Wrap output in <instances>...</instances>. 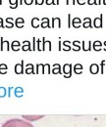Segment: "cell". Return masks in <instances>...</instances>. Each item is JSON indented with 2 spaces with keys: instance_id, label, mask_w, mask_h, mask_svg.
Here are the masks:
<instances>
[{
  "instance_id": "cell-35",
  "label": "cell",
  "mask_w": 106,
  "mask_h": 127,
  "mask_svg": "<svg viewBox=\"0 0 106 127\" xmlns=\"http://www.w3.org/2000/svg\"><path fill=\"white\" fill-rule=\"evenodd\" d=\"M68 20H69V21H68V22H69L68 27H69V28H71V22H72V19H71V15H70V14L68 15Z\"/></svg>"
},
{
  "instance_id": "cell-13",
  "label": "cell",
  "mask_w": 106,
  "mask_h": 127,
  "mask_svg": "<svg viewBox=\"0 0 106 127\" xmlns=\"http://www.w3.org/2000/svg\"><path fill=\"white\" fill-rule=\"evenodd\" d=\"M40 25H41V28H43V29L49 28V27H50V21H49V19H48V18H43V19L41 20Z\"/></svg>"
},
{
  "instance_id": "cell-12",
  "label": "cell",
  "mask_w": 106,
  "mask_h": 127,
  "mask_svg": "<svg viewBox=\"0 0 106 127\" xmlns=\"http://www.w3.org/2000/svg\"><path fill=\"white\" fill-rule=\"evenodd\" d=\"M22 50L23 51H30L31 50V46H30V42L26 40L23 42V45H22Z\"/></svg>"
},
{
  "instance_id": "cell-32",
  "label": "cell",
  "mask_w": 106,
  "mask_h": 127,
  "mask_svg": "<svg viewBox=\"0 0 106 127\" xmlns=\"http://www.w3.org/2000/svg\"><path fill=\"white\" fill-rule=\"evenodd\" d=\"M33 2H34V0H24V3L26 5H31Z\"/></svg>"
},
{
  "instance_id": "cell-39",
  "label": "cell",
  "mask_w": 106,
  "mask_h": 127,
  "mask_svg": "<svg viewBox=\"0 0 106 127\" xmlns=\"http://www.w3.org/2000/svg\"><path fill=\"white\" fill-rule=\"evenodd\" d=\"M24 3V0H19V4H23Z\"/></svg>"
},
{
  "instance_id": "cell-10",
  "label": "cell",
  "mask_w": 106,
  "mask_h": 127,
  "mask_svg": "<svg viewBox=\"0 0 106 127\" xmlns=\"http://www.w3.org/2000/svg\"><path fill=\"white\" fill-rule=\"evenodd\" d=\"M23 117V119H25V120H27V121H31V120H37V119H39V118H42L43 117V115H38V116H29V115H23L22 116Z\"/></svg>"
},
{
  "instance_id": "cell-38",
  "label": "cell",
  "mask_w": 106,
  "mask_h": 127,
  "mask_svg": "<svg viewBox=\"0 0 106 127\" xmlns=\"http://www.w3.org/2000/svg\"><path fill=\"white\" fill-rule=\"evenodd\" d=\"M59 4V0H55V5H58Z\"/></svg>"
},
{
  "instance_id": "cell-25",
  "label": "cell",
  "mask_w": 106,
  "mask_h": 127,
  "mask_svg": "<svg viewBox=\"0 0 106 127\" xmlns=\"http://www.w3.org/2000/svg\"><path fill=\"white\" fill-rule=\"evenodd\" d=\"M91 48V42L90 41L89 42V45H88V43L86 42V41H83V49L85 50V51H90Z\"/></svg>"
},
{
  "instance_id": "cell-40",
  "label": "cell",
  "mask_w": 106,
  "mask_h": 127,
  "mask_svg": "<svg viewBox=\"0 0 106 127\" xmlns=\"http://www.w3.org/2000/svg\"><path fill=\"white\" fill-rule=\"evenodd\" d=\"M99 4H101V0H97V5H99Z\"/></svg>"
},
{
  "instance_id": "cell-9",
  "label": "cell",
  "mask_w": 106,
  "mask_h": 127,
  "mask_svg": "<svg viewBox=\"0 0 106 127\" xmlns=\"http://www.w3.org/2000/svg\"><path fill=\"white\" fill-rule=\"evenodd\" d=\"M82 25H83V27L86 28V29H88V28H92V24H91V18H85Z\"/></svg>"
},
{
  "instance_id": "cell-33",
  "label": "cell",
  "mask_w": 106,
  "mask_h": 127,
  "mask_svg": "<svg viewBox=\"0 0 106 127\" xmlns=\"http://www.w3.org/2000/svg\"><path fill=\"white\" fill-rule=\"evenodd\" d=\"M76 2L79 4V5H85L87 0H76Z\"/></svg>"
},
{
  "instance_id": "cell-17",
  "label": "cell",
  "mask_w": 106,
  "mask_h": 127,
  "mask_svg": "<svg viewBox=\"0 0 106 127\" xmlns=\"http://www.w3.org/2000/svg\"><path fill=\"white\" fill-rule=\"evenodd\" d=\"M93 49L95 51H100L102 49V43L99 41V40H96L93 42Z\"/></svg>"
},
{
  "instance_id": "cell-20",
  "label": "cell",
  "mask_w": 106,
  "mask_h": 127,
  "mask_svg": "<svg viewBox=\"0 0 106 127\" xmlns=\"http://www.w3.org/2000/svg\"><path fill=\"white\" fill-rule=\"evenodd\" d=\"M52 72H53L54 74L61 73V66H60V64H55L53 65V68H52Z\"/></svg>"
},
{
  "instance_id": "cell-5",
  "label": "cell",
  "mask_w": 106,
  "mask_h": 127,
  "mask_svg": "<svg viewBox=\"0 0 106 127\" xmlns=\"http://www.w3.org/2000/svg\"><path fill=\"white\" fill-rule=\"evenodd\" d=\"M14 25H15L17 28L22 29V28L24 27V25H25V20H24L23 18H17V19L15 20Z\"/></svg>"
},
{
  "instance_id": "cell-26",
  "label": "cell",
  "mask_w": 106,
  "mask_h": 127,
  "mask_svg": "<svg viewBox=\"0 0 106 127\" xmlns=\"http://www.w3.org/2000/svg\"><path fill=\"white\" fill-rule=\"evenodd\" d=\"M73 49L75 51H79L81 49V42L80 41H74L73 42Z\"/></svg>"
},
{
  "instance_id": "cell-18",
  "label": "cell",
  "mask_w": 106,
  "mask_h": 127,
  "mask_svg": "<svg viewBox=\"0 0 106 127\" xmlns=\"http://www.w3.org/2000/svg\"><path fill=\"white\" fill-rule=\"evenodd\" d=\"M5 21H6V26H5V28H8V29L13 28L14 22H13V19H12V18H7Z\"/></svg>"
},
{
  "instance_id": "cell-42",
  "label": "cell",
  "mask_w": 106,
  "mask_h": 127,
  "mask_svg": "<svg viewBox=\"0 0 106 127\" xmlns=\"http://www.w3.org/2000/svg\"><path fill=\"white\" fill-rule=\"evenodd\" d=\"M1 3H2V0H0V5H1Z\"/></svg>"
},
{
  "instance_id": "cell-3",
  "label": "cell",
  "mask_w": 106,
  "mask_h": 127,
  "mask_svg": "<svg viewBox=\"0 0 106 127\" xmlns=\"http://www.w3.org/2000/svg\"><path fill=\"white\" fill-rule=\"evenodd\" d=\"M102 19H103V15H102V14L98 17V18H95V19L93 20V27L96 28V29L102 28V25H103Z\"/></svg>"
},
{
  "instance_id": "cell-4",
  "label": "cell",
  "mask_w": 106,
  "mask_h": 127,
  "mask_svg": "<svg viewBox=\"0 0 106 127\" xmlns=\"http://www.w3.org/2000/svg\"><path fill=\"white\" fill-rule=\"evenodd\" d=\"M15 72L17 74L24 73V61H22L20 64H17L15 65Z\"/></svg>"
},
{
  "instance_id": "cell-29",
  "label": "cell",
  "mask_w": 106,
  "mask_h": 127,
  "mask_svg": "<svg viewBox=\"0 0 106 127\" xmlns=\"http://www.w3.org/2000/svg\"><path fill=\"white\" fill-rule=\"evenodd\" d=\"M46 5H55V0H45Z\"/></svg>"
},
{
  "instance_id": "cell-6",
  "label": "cell",
  "mask_w": 106,
  "mask_h": 127,
  "mask_svg": "<svg viewBox=\"0 0 106 127\" xmlns=\"http://www.w3.org/2000/svg\"><path fill=\"white\" fill-rule=\"evenodd\" d=\"M82 24H83V22H82V20H81L80 18H74V19H73V21L71 22V26L73 25V27H74V28H76V29L80 28Z\"/></svg>"
},
{
  "instance_id": "cell-21",
  "label": "cell",
  "mask_w": 106,
  "mask_h": 127,
  "mask_svg": "<svg viewBox=\"0 0 106 127\" xmlns=\"http://www.w3.org/2000/svg\"><path fill=\"white\" fill-rule=\"evenodd\" d=\"M9 4H10V8L11 9H16L18 7L19 0H9Z\"/></svg>"
},
{
  "instance_id": "cell-27",
  "label": "cell",
  "mask_w": 106,
  "mask_h": 127,
  "mask_svg": "<svg viewBox=\"0 0 106 127\" xmlns=\"http://www.w3.org/2000/svg\"><path fill=\"white\" fill-rule=\"evenodd\" d=\"M43 66H44V64H36V72H37V73L43 72Z\"/></svg>"
},
{
  "instance_id": "cell-8",
  "label": "cell",
  "mask_w": 106,
  "mask_h": 127,
  "mask_svg": "<svg viewBox=\"0 0 106 127\" xmlns=\"http://www.w3.org/2000/svg\"><path fill=\"white\" fill-rule=\"evenodd\" d=\"M42 50L45 51V50H51V42L50 41H47L45 40V38H42Z\"/></svg>"
},
{
  "instance_id": "cell-7",
  "label": "cell",
  "mask_w": 106,
  "mask_h": 127,
  "mask_svg": "<svg viewBox=\"0 0 106 127\" xmlns=\"http://www.w3.org/2000/svg\"><path fill=\"white\" fill-rule=\"evenodd\" d=\"M4 48H5L7 51H9V50H10V43H9L8 41L4 40V39L1 37V47H0L1 51H2V50H4Z\"/></svg>"
},
{
  "instance_id": "cell-36",
  "label": "cell",
  "mask_w": 106,
  "mask_h": 127,
  "mask_svg": "<svg viewBox=\"0 0 106 127\" xmlns=\"http://www.w3.org/2000/svg\"><path fill=\"white\" fill-rule=\"evenodd\" d=\"M0 28H4V21L2 18H0Z\"/></svg>"
},
{
  "instance_id": "cell-1",
  "label": "cell",
  "mask_w": 106,
  "mask_h": 127,
  "mask_svg": "<svg viewBox=\"0 0 106 127\" xmlns=\"http://www.w3.org/2000/svg\"><path fill=\"white\" fill-rule=\"evenodd\" d=\"M1 127H34L30 121H27L23 118H11L8 119Z\"/></svg>"
},
{
  "instance_id": "cell-31",
  "label": "cell",
  "mask_w": 106,
  "mask_h": 127,
  "mask_svg": "<svg viewBox=\"0 0 106 127\" xmlns=\"http://www.w3.org/2000/svg\"><path fill=\"white\" fill-rule=\"evenodd\" d=\"M44 1L45 0H34V3H35V5H42L44 3Z\"/></svg>"
},
{
  "instance_id": "cell-22",
  "label": "cell",
  "mask_w": 106,
  "mask_h": 127,
  "mask_svg": "<svg viewBox=\"0 0 106 127\" xmlns=\"http://www.w3.org/2000/svg\"><path fill=\"white\" fill-rule=\"evenodd\" d=\"M71 42L70 41H64L63 42V50L64 51H70L71 50Z\"/></svg>"
},
{
  "instance_id": "cell-28",
  "label": "cell",
  "mask_w": 106,
  "mask_h": 127,
  "mask_svg": "<svg viewBox=\"0 0 106 127\" xmlns=\"http://www.w3.org/2000/svg\"><path fill=\"white\" fill-rule=\"evenodd\" d=\"M89 5H97V0H87Z\"/></svg>"
},
{
  "instance_id": "cell-24",
  "label": "cell",
  "mask_w": 106,
  "mask_h": 127,
  "mask_svg": "<svg viewBox=\"0 0 106 127\" xmlns=\"http://www.w3.org/2000/svg\"><path fill=\"white\" fill-rule=\"evenodd\" d=\"M33 71H34V69H33V64H27V67H26V73H32Z\"/></svg>"
},
{
  "instance_id": "cell-41",
  "label": "cell",
  "mask_w": 106,
  "mask_h": 127,
  "mask_svg": "<svg viewBox=\"0 0 106 127\" xmlns=\"http://www.w3.org/2000/svg\"><path fill=\"white\" fill-rule=\"evenodd\" d=\"M104 49H105V50H106V41H105V42H104Z\"/></svg>"
},
{
  "instance_id": "cell-14",
  "label": "cell",
  "mask_w": 106,
  "mask_h": 127,
  "mask_svg": "<svg viewBox=\"0 0 106 127\" xmlns=\"http://www.w3.org/2000/svg\"><path fill=\"white\" fill-rule=\"evenodd\" d=\"M90 70H91V72L92 74H96L97 72H98V70H99V66H98V64H92L91 65V67H90Z\"/></svg>"
},
{
  "instance_id": "cell-23",
  "label": "cell",
  "mask_w": 106,
  "mask_h": 127,
  "mask_svg": "<svg viewBox=\"0 0 106 127\" xmlns=\"http://www.w3.org/2000/svg\"><path fill=\"white\" fill-rule=\"evenodd\" d=\"M8 70V66L5 64H0V73L1 74H5Z\"/></svg>"
},
{
  "instance_id": "cell-19",
  "label": "cell",
  "mask_w": 106,
  "mask_h": 127,
  "mask_svg": "<svg viewBox=\"0 0 106 127\" xmlns=\"http://www.w3.org/2000/svg\"><path fill=\"white\" fill-rule=\"evenodd\" d=\"M74 71L76 72L77 74H81L83 71V65L81 64H77L76 65L74 66Z\"/></svg>"
},
{
  "instance_id": "cell-15",
  "label": "cell",
  "mask_w": 106,
  "mask_h": 127,
  "mask_svg": "<svg viewBox=\"0 0 106 127\" xmlns=\"http://www.w3.org/2000/svg\"><path fill=\"white\" fill-rule=\"evenodd\" d=\"M20 47H21V43L19 42V41H13L12 43H11V48H12V50L13 51H19L20 50Z\"/></svg>"
},
{
  "instance_id": "cell-30",
  "label": "cell",
  "mask_w": 106,
  "mask_h": 127,
  "mask_svg": "<svg viewBox=\"0 0 106 127\" xmlns=\"http://www.w3.org/2000/svg\"><path fill=\"white\" fill-rule=\"evenodd\" d=\"M36 42H37V48H38V50H39V51H41V50H42L41 40H40V39H37V40H36Z\"/></svg>"
},
{
  "instance_id": "cell-34",
  "label": "cell",
  "mask_w": 106,
  "mask_h": 127,
  "mask_svg": "<svg viewBox=\"0 0 106 127\" xmlns=\"http://www.w3.org/2000/svg\"><path fill=\"white\" fill-rule=\"evenodd\" d=\"M76 3V0H66V4L67 5H70V4H75Z\"/></svg>"
},
{
  "instance_id": "cell-2",
  "label": "cell",
  "mask_w": 106,
  "mask_h": 127,
  "mask_svg": "<svg viewBox=\"0 0 106 127\" xmlns=\"http://www.w3.org/2000/svg\"><path fill=\"white\" fill-rule=\"evenodd\" d=\"M63 73L65 77H71L72 75V64H65L63 65Z\"/></svg>"
},
{
  "instance_id": "cell-11",
  "label": "cell",
  "mask_w": 106,
  "mask_h": 127,
  "mask_svg": "<svg viewBox=\"0 0 106 127\" xmlns=\"http://www.w3.org/2000/svg\"><path fill=\"white\" fill-rule=\"evenodd\" d=\"M52 28H61V20L60 18H53L52 19Z\"/></svg>"
},
{
  "instance_id": "cell-37",
  "label": "cell",
  "mask_w": 106,
  "mask_h": 127,
  "mask_svg": "<svg viewBox=\"0 0 106 127\" xmlns=\"http://www.w3.org/2000/svg\"><path fill=\"white\" fill-rule=\"evenodd\" d=\"M101 4H103V5H106V0H101Z\"/></svg>"
},
{
  "instance_id": "cell-16",
  "label": "cell",
  "mask_w": 106,
  "mask_h": 127,
  "mask_svg": "<svg viewBox=\"0 0 106 127\" xmlns=\"http://www.w3.org/2000/svg\"><path fill=\"white\" fill-rule=\"evenodd\" d=\"M31 26H32V28H34V29H36V28H38L39 26H40V21H39V19L38 18H32V20H31Z\"/></svg>"
}]
</instances>
